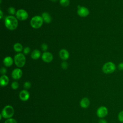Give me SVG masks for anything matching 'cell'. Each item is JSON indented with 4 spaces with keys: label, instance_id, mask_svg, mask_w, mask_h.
Here are the masks:
<instances>
[{
    "label": "cell",
    "instance_id": "obj_13",
    "mask_svg": "<svg viewBox=\"0 0 123 123\" xmlns=\"http://www.w3.org/2000/svg\"><path fill=\"white\" fill-rule=\"evenodd\" d=\"M9 83V78L5 75H2L0 78V84L1 86H5Z\"/></svg>",
    "mask_w": 123,
    "mask_h": 123
},
{
    "label": "cell",
    "instance_id": "obj_31",
    "mask_svg": "<svg viewBox=\"0 0 123 123\" xmlns=\"http://www.w3.org/2000/svg\"><path fill=\"white\" fill-rule=\"evenodd\" d=\"M0 19H2V16H3V13L1 11V10H0Z\"/></svg>",
    "mask_w": 123,
    "mask_h": 123
},
{
    "label": "cell",
    "instance_id": "obj_21",
    "mask_svg": "<svg viewBox=\"0 0 123 123\" xmlns=\"http://www.w3.org/2000/svg\"><path fill=\"white\" fill-rule=\"evenodd\" d=\"M11 86L13 89H17L19 87V84L17 82H13L11 85Z\"/></svg>",
    "mask_w": 123,
    "mask_h": 123
},
{
    "label": "cell",
    "instance_id": "obj_27",
    "mask_svg": "<svg viewBox=\"0 0 123 123\" xmlns=\"http://www.w3.org/2000/svg\"><path fill=\"white\" fill-rule=\"evenodd\" d=\"M41 49L43 51H46V50L48 49V46L45 43H43L41 45Z\"/></svg>",
    "mask_w": 123,
    "mask_h": 123
},
{
    "label": "cell",
    "instance_id": "obj_12",
    "mask_svg": "<svg viewBox=\"0 0 123 123\" xmlns=\"http://www.w3.org/2000/svg\"><path fill=\"white\" fill-rule=\"evenodd\" d=\"M59 56L62 60H66L69 57V53L67 50L62 49L59 52Z\"/></svg>",
    "mask_w": 123,
    "mask_h": 123
},
{
    "label": "cell",
    "instance_id": "obj_17",
    "mask_svg": "<svg viewBox=\"0 0 123 123\" xmlns=\"http://www.w3.org/2000/svg\"><path fill=\"white\" fill-rule=\"evenodd\" d=\"M41 55V53L38 49H35L33 50L31 54V57L33 59L37 60L38 59Z\"/></svg>",
    "mask_w": 123,
    "mask_h": 123
},
{
    "label": "cell",
    "instance_id": "obj_22",
    "mask_svg": "<svg viewBox=\"0 0 123 123\" xmlns=\"http://www.w3.org/2000/svg\"><path fill=\"white\" fill-rule=\"evenodd\" d=\"M8 12L11 14H14L15 13V9L12 7H9L8 10Z\"/></svg>",
    "mask_w": 123,
    "mask_h": 123
},
{
    "label": "cell",
    "instance_id": "obj_26",
    "mask_svg": "<svg viewBox=\"0 0 123 123\" xmlns=\"http://www.w3.org/2000/svg\"><path fill=\"white\" fill-rule=\"evenodd\" d=\"M30 49L29 47H25L24 49V53L25 54H28L29 52H30Z\"/></svg>",
    "mask_w": 123,
    "mask_h": 123
},
{
    "label": "cell",
    "instance_id": "obj_10",
    "mask_svg": "<svg viewBox=\"0 0 123 123\" xmlns=\"http://www.w3.org/2000/svg\"><path fill=\"white\" fill-rule=\"evenodd\" d=\"M42 60L46 62H50L53 59L52 54L49 52H44L42 55Z\"/></svg>",
    "mask_w": 123,
    "mask_h": 123
},
{
    "label": "cell",
    "instance_id": "obj_7",
    "mask_svg": "<svg viewBox=\"0 0 123 123\" xmlns=\"http://www.w3.org/2000/svg\"><path fill=\"white\" fill-rule=\"evenodd\" d=\"M108 113L107 108L105 106H100L99 107L97 111V114L99 118H102L107 116Z\"/></svg>",
    "mask_w": 123,
    "mask_h": 123
},
{
    "label": "cell",
    "instance_id": "obj_14",
    "mask_svg": "<svg viewBox=\"0 0 123 123\" xmlns=\"http://www.w3.org/2000/svg\"><path fill=\"white\" fill-rule=\"evenodd\" d=\"M80 106L83 108H86L88 107L90 104L89 100L87 98H83L80 102Z\"/></svg>",
    "mask_w": 123,
    "mask_h": 123
},
{
    "label": "cell",
    "instance_id": "obj_2",
    "mask_svg": "<svg viewBox=\"0 0 123 123\" xmlns=\"http://www.w3.org/2000/svg\"><path fill=\"white\" fill-rule=\"evenodd\" d=\"M43 21H44L42 16L37 15L34 16L31 19L30 21V25L33 28L35 29H37L42 26L43 23Z\"/></svg>",
    "mask_w": 123,
    "mask_h": 123
},
{
    "label": "cell",
    "instance_id": "obj_3",
    "mask_svg": "<svg viewBox=\"0 0 123 123\" xmlns=\"http://www.w3.org/2000/svg\"><path fill=\"white\" fill-rule=\"evenodd\" d=\"M14 114V109L11 105H7L2 110L1 115L4 118H11Z\"/></svg>",
    "mask_w": 123,
    "mask_h": 123
},
{
    "label": "cell",
    "instance_id": "obj_25",
    "mask_svg": "<svg viewBox=\"0 0 123 123\" xmlns=\"http://www.w3.org/2000/svg\"><path fill=\"white\" fill-rule=\"evenodd\" d=\"M61 66L62 68H63V69H66L68 67V63L66 62H63L62 63Z\"/></svg>",
    "mask_w": 123,
    "mask_h": 123
},
{
    "label": "cell",
    "instance_id": "obj_8",
    "mask_svg": "<svg viewBox=\"0 0 123 123\" xmlns=\"http://www.w3.org/2000/svg\"><path fill=\"white\" fill-rule=\"evenodd\" d=\"M78 9L77 10V13L80 16L85 17L88 15L89 11L87 8L85 7H81L80 6H78Z\"/></svg>",
    "mask_w": 123,
    "mask_h": 123
},
{
    "label": "cell",
    "instance_id": "obj_28",
    "mask_svg": "<svg viewBox=\"0 0 123 123\" xmlns=\"http://www.w3.org/2000/svg\"><path fill=\"white\" fill-rule=\"evenodd\" d=\"M118 69L119 70H123V62H121L119 64H118Z\"/></svg>",
    "mask_w": 123,
    "mask_h": 123
},
{
    "label": "cell",
    "instance_id": "obj_9",
    "mask_svg": "<svg viewBox=\"0 0 123 123\" xmlns=\"http://www.w3.org/2000/svg\"><path fill=\"white\" fill-rule=\"evenodd\" d=\"M23 72L19 68L14 69L12 73V76L14 79H19L22 76Z\"/></svg>",
    "mask_w": 123,
    "mask_h": 123
},
{
    "label": "cell",
    "instance_id": "obj_32",
    "mask_svg": "<svg viewBox=\"0 0 123 123\" xmlns=\"http://www.w3.org/2000/svg\"><path fill=\"white\" fill-rule=\"evenodd\" d=\"M51 1H54V2H56L57 0H51Z\"/></svg>",
    "mask_w": 123,
    "mask_h": 123
},
{
    "label": "cell",
    "instance_id": "obj_29",
    "mask_svg": "<svg viewBox=\"0 0 123 123\" xmlns=\"http://www.w3.org/2000/svg\"><path fill=\"white\" fill-rule=\"evenodd\" d=\"M6 71H7V70H6V68H5L4 67L1 68L0 69V73L1 74H2L3 75H4V74L6 73Z\"/></svg>",
    "mask_w": 123,
    "mask_h": 123
},
{
    "label": "cell",
    "instance_id": "obj_23",
    "mask_svg": "<svg viewBox=\"0 0 123 123\" xmlns=\"http://www.w3.org/2000/svg\"><path fill=\"white\" fill-rule=\"evenodd\" d=\"M4 123H17L16 121L12 118H9L6 120Z\"/></svg>",
    "mask_w": 123,
    "mask_h": 123
},
{
    "label": "cell",
    "instance_id": "obj_15",
    "mask_svg": "<svg viewBox=\"0 0 123 123\" xmlns=\"http://www.w3.org/2000/svg\"><path fill=\"white\" fill-rule=\"evenodd\" d=\"M3 63L6 67H10L13 63V60L10 56L6 57L3 60Z\"/></svg>",
    "mask_w": 123,
    "mask_h": 123
},
{
    "label": "cell",
    "instance_id": "obj_4",
    "mask_svg": "<svg viewBox=\"0 0 123 123\" xmlns=\"http://www.w3.org/2000/svg\"><path fill=\"white\" fill-rule=\"evenodd\" d=\"M102 71L106 74H111L114 72L116 69V66L114 63L109 62L105 63L102 67Z\"/></svg>",
    "mask_w": 123,
    "mask_h": 123
},
{
    "label": "cell",
    "instance_id": "obj_24",
    "mask_svg": "<svg viewBox=\"0 0 123 123\" xmlns=\"http://www.w3.org/2000/svg\"><path fill=\"white\" fill-rule=\"evenodd\" d=\"M24 86L25 89H29L31 87V83L29 82H25L24 84Z\"/></svg>",
    "mask_w": 123,
    "mask_h": 123
},
{
    "label": "cell",
    "instance_id": "obj_20",
    "mask_svg": "<svg viewBox=\"0 0 123 123\" xmlns=\"http://www.w3.org/2000/svg\"><path fill=\"white\" fill-rule=\"evenodd\" d=\"M118 119L121 123H123V111H120L118 113Z\"/></svg>",
    "mask_w": 123,
    "mask_h": 123
},
{
    "label": "cell",
    "instance_id": "obj_16",
    "mask_svg": "<svg viewBox=\"0 0 123 123\" xmlns=\"http://www.w3.org/2000/svg\"><path fill=\"white\" fill-rule=\"evenodd\" d=\"M42 17L43 21L46 23H49L51 21V17L48 12H43L42 14Z\"/></svg>",
    "mask_w": 123,
    "mask_h": 123
},
{
    "label": "cell",
    "instance_id": "obj_19",
    "mask_svg": "<svg viewBox=\"0 0 123 123\" xmlns=\"http://www.w3.org/2000/svg\"><path fill=\"white\" fill-rule=\"evenodd\" d=\"M60 3L62 6L63 7H66L69 5L70 3V0H60Z\"/></svg>",
    "mask_w": 123,
    "mask_h": 123
},
{
    "label": "cell",
    "instance_id": "obj_11",
    "mask_svg": "<svg viewBox=\"0 0 123 123\" xmlns=\"http://www.w3.org/2000/svg\"><path fill=\"white\" fill-rule=\"evenodd\" d=\"M29 93L26 90H22L19 93V98L22 101H26L29 98Z\"/></svg>",
    "mask_w": 123,
    "mask_h": 123
},
{
    "label": "cell",
    "instance_id": "obj_30",
    "mask_svg": "<svg viewBox=\"0 0 123 123\" xmlns=\"http://www.w3.org/2000/svg\"><path fill=\"white\" fill-rule=\"evenodd\" d=\"M98 123H107V122L105 119H101L99 120Z\"/></svg>",
    "mask_w": 123,
    "mask_h": 123
},
{
    "label": "cell",
    "instance_id": "obj_1",
    "mask_svg": "<svg viewBox=\"0 0 123 123\" xmlns=\"http://www.w3.org/2000/svg\"><path fill=\"white\" fill-rule=\"evenodd\" d=\"M18 24L17 19L13 16H8L5 19V26L9 30H13L15 29L18 26Z\"/></svg>",
    "mask_w": 123,
    "mask_h": 123
},
{
    "label": "cell",
    "instance_id": "obj_5",
    "mask_svg": "<svg viewBox=\"0 0 123 123\" xmlns=\"http://www.w3.org/2000/svg\"><path fill=\"white\" fill-rule=\"evenodd\" d=\"M14 60L16 65L18 67H23L25 63V57L23 54L21 53L15 55Z\"/></svg>",
    "mask_w": 123,
    "mask_h": 123
},
{
    "label": "cell",
    "instance_id": "obj_6",
    "mask_svg": "<svg viewBox=\"0 0 123 123\" xmlns=\"http://www.w3.org/2000/svg\"><path fill=\"white\" fill-rule=\"evenodd\" d=\"M16 16L17 18L20 20V21H23L26 20L28 16L27 12L23 9H20L18 10L16 13Z\"/></svg>",
    "mask_w": 123,
    "mask_h": 123
},
{
    "label": "cell",
    "instance_id": "obj_18",
    "mask_svg": "<svg viewBox=\"0 0 123 123\" xmlns=\"http://www.w3.org/2000/svg\"><path fill=\"white\" fill-rule=\"evenodd\" d=\"M13 49L15 51L19 52L23 50V46L20 43H16L14 45Z\"/></svg>",
    "mask_w": 123,
    "mask_h": 123
}]
</instances>
